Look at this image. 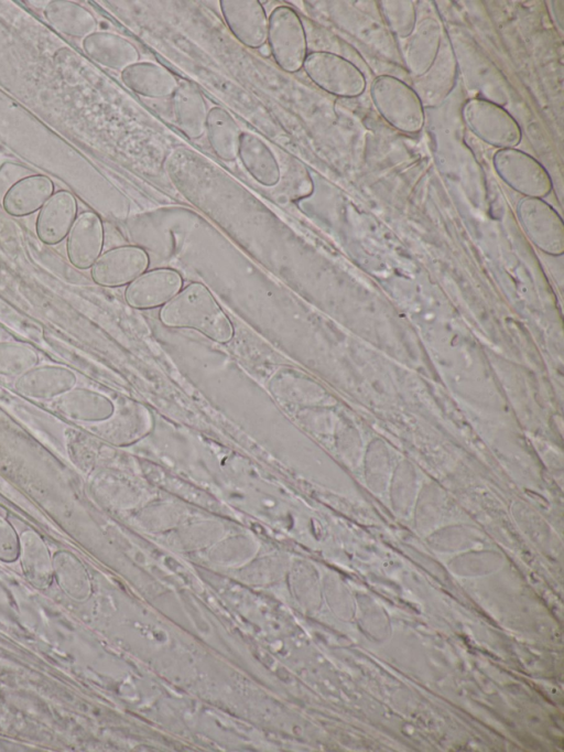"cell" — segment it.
<instances>
[{
	"mask_svg": "<svg viewBox=\"0 0 564 752\" xmlns=\"http://www.w3.org/2000/svg\"><path fill=\"white\" fill-rule=\"evenodd\" d=\"M159 318L165 326L194 329L219 342L229 341L234 334L231 322L213 293L197 281L161 307Z\"/></svg>",
	"mask_w": 564,
	"mask_h": 752,
	"instance_id": "1",
	"label": "cell"
},
{
	"mask_svg": "<svg viewBox=\"0 0 564 752\" xmlns=\"http://www.w3.org/2000/svg\"><path fill=\"white\" fill-rule=\"evenodd\" d=\"M371 98L379 114L394 129L404 133H419L425 120L419 94L403 80L380 75L371 85Z\"/></svg>",
	"mask_w": 564,
	"mask_h": 752,
	"instance_id": "2",
	"label": "cell"
},
{
	"mask_svg": "<svg viewBox=\"0 0 564 752\" xmlns=\"http://www.w3.org/2000/svg\"><path fill=\"white\" fill-rule=\"evenodd\" d=\"M302 68L319 88L338 97L355 98L366 89L364 73L347 58L332 52L307 53Z\"/></svg>",
	"mask_w": 564,
	"mask_h": 752,
	"instance_id": "3",
	"label": "cell"
},
{
	"mask_svg": "<svg viewBox=\"0 0 564 752\" xmlns=\"http://www.w3.org/2000/svg\"><path fill=\"white\" fill-rule=\"evenodd\" d=\"M462 116L468 128L486 143L499 149L517 147L522 138L521 127L500 105L484 98L467 100Z\"/></svg>",
	"mask_w": 564,
	"mask_h": 752,
	"instance_id": "4",
	"label": "cell"
},
{
	"mask_svg": "<svg viewBox=\"0 0 564 752\" xmlns=\"http://www.w3.org/2000/svg\"><path fill=\"white\" fill-rule=\"evenodd\" d=\"M275 63L288 73L299 72L307 55V41L299 14L288 6L276 7L268 19V39Z\"/></svg>",
	"mask_w": 564,
	"mask_h": 752,
	"instance_id": "5",
	"label": "cell"
},
{
	"mask_svg": "<svg viewBox=\"0 0 564 752\" xmlns=\"http://www.w3.org/2000/svg\"><path fill=\"white\" fill-rule=\"evenodd\" d=\"M499 176L527 197L541 198L552 189L546 169L532 155L516 148L499 149L494 155Z\"/></svg>",
	"mask_w": 564,
	"mask_h": 752,
	"instance_id": "6",
	"label": "cell"
},
{
	"mask_svg": "<svg viewBox=\"0 0 564 752\" xmlns=\"http://www.w3.org/2000/svg\"><path fill=\"white\" fill-rule=\"evenodd\" d=\"M148 253L134 245L113 247L102 253L90 268L93 281L101 287L127 286L147 271Z\"/></svg>",
	"mask_w": 564,
	"mask_h": 752,
	"instance_id": "7",
	"label": "cell"
},
{
	"mask_svg": "<svg viewBox=\"0 0 564 752\" xmlns=\"http://www.w3.org/2000/svg\"><path fill=\"white\" fill-rule=\"evenodd\" d=\"M519 218L531 240L543 251L560 255L564 226L557 212L542 198L525 197L518 206Z\"/></svg>",
	"mask_w": 564,
	"mask_h": 752,
	"instance_id": "8",
	"label": "cell"
},
{
	"mask_svg": "<svg viewBox=\"0 0 564 752\" xmlns=\"http://www.w3.org/2000/svg\"><path fill=\"white\" fill-rule=\"evenodd\" d=\"M183 288L181 273L173 268L148 270L127 284L124 301L133 309L163 307Z\"/></svg>",
	"mask_w": 564,
	"mask_h": 752,
	"instance_id": "9",
	"label": "cell"
},
{
	"mask_svg": "<svg viewBox=\"0 0 564 752\" xmlns=\"http://www.w3.org/2000/svg\"><path fill=\"white\" fill-rule=\"evenodd\" d=\"M220 9L235 37L250 49L261 47L268 39V17L257 0H223Z\"/></svg>",
	"mask_w": 564,
	"mask_h": 752,
	"instance_id": "10",
	"label": "cell"
},
{
	"mask_svg": "<svg viewBox=\"0 0 564 752\" xmlns=\"http://www.w3.org/2000/svg\"><path fill=\"white\" fill-rule=\"evenodd\" d=\"M66 238L69 262L79 270L90 269L104 247L105 232L100 217L91 211L80 213Z\"/></svg>",
	"mask_w": 564,
	"mask_h": 752,
	"instance_id": "11",
	"label": "cell"
},
{
	"mask_svg": "<svg viewBox=\"0 0 564 752\" xmlns=\"http://www.w3.org/2000/svg\"><path fill=\"white\" fill-rule=\"evenodd\" d=\"M75 373L61 365H36L18 376L14 390L26 398L54 399L75 387Z\"/></svg>",
	"mask_w": 564,
	"mask_h": 752,
	"instance_id": "12",
	"label": "cell"
},
{
	"mask_svg": "<svg viewBox=\"0 0 564 752\" xmlns=\"http://www.w3.org/2000/svg\"><path fill=\"white\" fill-rule=\"evenodd\" d=\"M77 217V201L73 193L61 190L40 208L35 230L39 239L46 245L61 243L68 234Z\"/></svg>",
	"mask_w": 564,
	"mask_h": 752,
	"instance_id": "13",
	"label": "cell"
},
{
	"mask_svg": "<svg viewBox=\"0 0 564 752\" xmlns=\"http://www.w3.org/2000/svg\"><path fill=\"white\" fill-rule=\"evenodd\" d=\"M83 49L95 62L115 71L122 72L140 60L135 45L112 32L91 33L83 40Z\"/></svg>",
	"mask_w": 564,
	"mask_h": 752,
	"instance_id": "14",
	"label": "cell"
},
{
	"mask_svg": "<svg viewBox=\"0 0 564 752\" xmlns=\"http://www.w3.org/2000/svg\"><path fill=\"white\" fill-rule=\"evenodd\" d=\"M52 408L67 419L84 422L104 420L113 410V406L107 397L83 387H73L54 398Z\"/></svg>",
	"mask_w": 564,
	"mask_h": 752,
	"instance_id": "15",
	"label": "cell"
},
{
	"mask_svg": "<svg viewBox=\"0 0 564 752\" xmlns=\"http://www.w3.org/2000/svg\"><path fill=\"white\" fill-rule=\"evenodd\" d=\"M121 80L134 93L150 98L172 97L180 85L170 69L151 62H138L124 68Z\"/></svg>",
	"mask_w": 564,
	"mask_h": 752,
	"instance_id": "16",
	"label": "cell"
},
{
	"mask_svg": "<svg viewBox=\"0 0 564 752\" xmlns=\"http://www.w3.org/2000/svg\"><path fill=\"white\" fill-rule=\"evenodd\" d=\"M54 183L44 174H32L20 179L6 192L2 206L12 216L33 214L53 195Z\"/></svg>",
	"mask_w": 564,
	"mask_h": 752,
	"instance_id": "17",
	"label": "cell"
},
{
	"mask_svg": "<svg viewBox=\"0 0 564 752\" xmlns=\"http://www.w3.org/2000/svg\"><path fill=\"white\" fill-rule=\"evenodd\" d=\"M172 110L177 128L187 138L198 139L206 132L207 103L192 84L180 83L172 95Z\"/></svg>",
	"mask_w": 564,
	"mask_h": 752,
	"instance_id": "18",
	"label": "cell"
},
{
	"mask_svg": "<svg viewBox=\"0 0 564 752\" xmlns=\"http://www.w3.org/2000/svg\"><path fill=\"white\" fill-rule=\"evenodd\" d=\"M238 157L248 173L261 185L271 187L279 183L281 171L278 160L259 137L242 132Z\"/></svg>",
	"mask_w": 564,
	"mask_h": 752,
	"instance_id": "19",
	"label": "cell"
},
{
	"mask_svg": "<svg viewBox=\"0 0 564 752\" xmlns=\"http://www.w3.org/2000/svg\"><path fill=\"white\" fill-rule=\"evenodd\" d=\"M44 17L54 30L76 39L84 40L97 29L91 12L72 1H50L44 9Z\"/></svg>",
	"mask_w": 564,
	"mask_h": 752,
	"instance_id": "20",
	"label": "cell"
},
{
	"mask_svg": "<svg viewBox=\"0 0 564 752\" xmlns=\"http://www.w3.org/2000/svg\"><path fill=\"white\" fill-rule=\"evenodd\" d=\"M206 132L209 144L218 158L234 161L238 158L240 127L221 107H213L207 115Z\"/></svg>",
	"mask_w": 564,
	"mask_h": 752,
	"instance_id": "21",
	"label": "cell"
},
{
	"mask_svg": "<svg viewBox=\"0 0 564 752\" xmlns=\"http://www.w3.org/2000/svg\"><path fill=\"white\" fill-rule=\"evenodd\" d=\"M440 47V29L436 22H422L417 33L410 41L406 63L409 68L422 75L430 69Z\"/></svg>",
	"mask_w": 564,
	"mask_h": 752,
	"instance_id": "22",
	"label": "cell"
},
{
	"mask_svg": "<svg viewBox=\"0 0 564 752\" xmlns=\"http://www.w3.org/2000/svg\"><path fill=\"white\" fill-rule=\"evenodd\" d=\"M22 565L26 574L37 582H45L51 576V561L47 549L33 531L23 534L20 541Z\"/></svg>",
	"mask_w": 564,
	"mask_h": 752,
	"instance_id": "23",
	"label": "cell"
},
{
	"mask_svg": "<svg viewBox=\"0 0 564 752\" xmlns=\"http://www.w3.org/2000/svg\"><path fill=\"white\" fill-rule=\"evenodd\" d=\"M37 352L22 342H0V375L18 377L39 364Z\"/></svg>",
	"mask_w": 564,
	"mask_h": 752,
	"instance_id": "24",
	"label": "cell"
},
{
	"mask_svg": "<svg viewBox=\"0 0 564 752\" xmlns=\"http://www.w3.org/2000/svg\"><path fill=\"white\" fill-rule=\"evenodd\" d=\"M382 6L383 17L393 33L406 37L415 28V8L411 1H388Z\"/></svg>",
	"mask_w": 564,
	"mask_h": 752,
	"instance_id": "25",
	"label": "cell"
},
{
	"mask_svg": "<svg viewBox=\"0 0 564 752\" xmlns=\"http://www.w3.org/2000/svg\"><path fill=\"white\" fill-rule=\"evenodd\" d=\"M20 550V541L13 527L0 517V559L13 561Z\"/></svg>",
	"mask_w": 564,
	"mask_h": 752,
	"instance_id": "26",
	"label": "cell"
}]
</instances>
